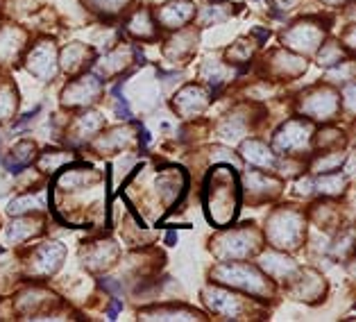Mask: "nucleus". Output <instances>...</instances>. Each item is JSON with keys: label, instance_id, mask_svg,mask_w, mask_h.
Segmentation results:
<instances>
[{"label": "nucleus", "instance_id": "obj_2", "mask_svg": "<svg viewBox=\"0 0 356 322\" xmlns=\"http://www.w3.org/2000/svg\"><path fill=\"white\" fill-rule=\"evenodd\" d=\"M120 311V302L116 300L114 304H111V309H109V320H114L116 318V313Z\"/></svg>", "mask_w": 356, "mask_h": 322}, {"label": "nucleus", "instance_id": "obj_1", "mask_svg": "<svg viewBox=\"0 0 356 322\" xmlns=\"http://www.w3.org/2000/svg\"><path fill=\"white\" fill-rule=\"evenodd\" d=\"M114 95L118 98V102H116V107H118V114L123 116V118H132V111L127 109V102H125V98L120 95V86H116L114 89Z\"/></svg>", "mask_w": 356, "mask_h": 322}]
</instances>
